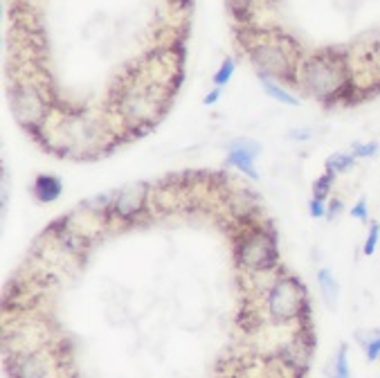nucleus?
Segmentation results:
<instances>
[{
  "mask_svg": "<svg viewBox=\"0 0 380 378\" xmlns=\"http://www.w3.org/2000/svg\"><path fill=\"white\" fill-rule=\"evenodd\" d=\"M248 56L259 75L297 84L302 61H299V47L293 38L284 34H272L263 41H254L248 45Z\"/></svg>",
  "mask_w": 380,
  "mask_h": 378,
  "instance_id": "2",
  "label": "nucleus"
},
{
  "mask_svg": "<svg viewBox=\"0 0 380 378\" xmlns=\"http://www.w3.org/2000/svg\"><path fill=\"white\" fill-rule=\"evenodd\" d=\"M290 138L293 140H309L311 131H306V128H302V131H290Z\"/></svg>",
  "mask_w": 380,
  "mask_h": 378,
  "instance_id": "24",
  "label": "nucleus"
},
{
  "mask_svg": "<svg viewBox=\"0 0 380 378\" xmlns=\"http://www.w3.org/2000/svg\"><path fill=\"white\" fill-rule=\"evenodd\" d=\"M331 378H351L349 347H346V344H340V349L333 358V367H331Z\"/></svg>",
  "mask_w": 380,
  "mask_h": 378,
  "instance_id": "13",
  "label": "nucleus"
},
{
  "mask_svg": "<svg viewBox=\"0 0 380 378\" xmlns=\"http://www.w3.org/2000/svg\"><path fill=\"white\" fill-rule=\"evenodd\" d=\"M342 210H344L342 198H331L329 205H326V219H329V221H335L337 216L342 214Z\"/></svg>",
  "mask_w": 380,
  "mask_h": 378,
  "instance_id": "21",
  "label": "nucleus"
},
{
  "mask_svg": "<svg viewBox=\"0 0 380 378\" xmlns=\"http://www.w3.org/2000/svg\"><path fill=\"white\" fill-rule=\"evenodd\" d=\"M351 216L355 221H362V223H367V219H369V210H367V198L362 196V198H358V203H355L353 207H351Z\"/></svg>",
  "mask_w": 380,
  "mask_h": 378,
  "instance_id": "19",
  "label": "nucleus"
},
{
  "mask_svg": "<svg viewBox=\"0 0 380 378\" xmlns=\"http://www.w3.org/2000/svg\"><path fill=\"white\" fill-rule=\"evenodd\" d=\"M297 84L304 88L306 95H311V97L320 102L342 99L344 93L353 88L344 59L333 50H324L302 61Z\"/></svg>",
  "mask_w": 380,
  "mask_h": 378,
  "instance_id": "1",
  "label": "nucleus"
},
{
  "mask_svg": "<svg viewBox=\"0 0 380 378\" xmlns=\"http://www.w3.org/2000/svg\"><path fill=\"white\" fill-rule=\"evenodd\" d=\"M7 205H10V172L3 167V212L7 210Z\"/></svg>",
  "mask_w": 380,
  "mask_h": 378,
  "instance_id": "22",
  "label": "nucleus"
},
{
  "mask_svg": "<svg viewBox=\"0 0 380 378\" xmlns=\"http://www.w3.org/2000/svg\"><path fill=\"white\" fill-rule=\"evenodd\" d=\"M234 70H237V63H234V59H225L221 63V68L214 72V86L223 88L234 77Z\"/></svg>",
  "mask_w": 380,
  "mask_h": 378,
  "instance_id": "16",
  "label": "nucleus"
},
{
  "mask_svg": "<svg viewBox=\"0 0 380 378\" xmlns=\"http://www.w3.org/2000/svg\"><path fill=\"white\" fill-rule=\"evenodd\" d=\"M265 302H268L270 316L279 322H290V320L302 316L304 311H309L304 284L293 275L274 279L268 288V295H265Z\"/></svg>",
  "mask_w": 380,
  "mask_h": 378,
  "instance_id": "5",
  "label": "nucleus"
},
{
  "mask_svg": "<svg viewBox=\"0 0 380 378\" xmlns=\"http://www.w3.org/2000/svg\"><path fill=\"white\" fill-rule=\"evenodd\" d=\"M237 259L250 272H268L279 266L277 237L270 228H252L237 244Z\"/></svg>",
  "mask_w": 380,
  "mask_h": 378,
  "instance_id": "3",
  "label": "nucleus"
},
{
  "mask_svg": "<svg viewBox=\"0 0 380 378\" xmlns=\"http://www.w3.org/2000/svg\"><path fill=\"white\" fill-rule=\"evenodd\" d=\"M149 187L144 182L140 185H128V187L115 191V200H112V216L119 221H133L137 219L149 203Z\"/></svg>",
  "mask_w": 380,
  "mask_h": 378,
  "instance_id": "6",
  "label": "nucleus"
},
{
  "mask_svg": "<svg viewBox=\"0 0 380 378\" xmlns=\"http://www.w3.org/2000/svg\"><path fill=\"white\" fill-rule=\"evenodd\" d=\"M309 212H311L313 219H326V203L324 200H320V198H311Z\"/></svg>",
  "mask_w": 380,
  "mask_h": 378,
  "instance_id": "20",
  "label": "nucleus"
},
{
  "mask_svg": "<svg viewBox=\"0 0 380 378\" xmlns=\"http://www.w3.org/2000/svg\"><path fill=\"white\" fill-rule=\"evenodd\" d=\"M318 284H320L322 297H324V304L333 311L335 304H337V297H340V286H337L335 275L329 268H320L318 270Z\"/></svg>",
  "mask_w": 380,
  "mask_h": 378,
  "instance_id": "10",
  "label": "nucleus"
},
{
  "mask_svg": "<svg viewBox=\"0 0 380 378\" xmlns=\"http://www.w3.org/2000/svg\"><path fill=\"white\" fill-rule=\"evenodd\" d=\"M261 154V144L252 138H237L228 144V167H237L248 178L259 180L257 158Z\"/></svg>",
  "mask_w": 380,
  "mask_h": 378,
  "instance_id": "7",
  "label": "nucleus"
},
{
  "mask_svg": "<svg viewBox=\"0 0 380 378\" xmlns=\"http://www.w3.org/2000/svg\"><path fill=\"white\" fill-rule=\"evenodd\" d=\"M333 182H335V174H331V172L322 174L320 178L313 182V198L326 200V196L331 194V189H333Z\"/></svg>",
  "mask_w": 380,
  "mask_h": 378,
  "instance_id": "14",
  "label": "nucleus"
},
{
  "mask_svg": "<svg viewBox=\"0 0 380 378\" xmlns=\"http://www.w3.org/2000/svg\"><path fill=\"white\" fill-rule=\"evenodd\" d=\"M360 342H362V347H365V356L369 363H376L380 358V333L378 331L369 333L367 338H360Z\"/></svg>",
  "mask_w": 380,
  "mask_h": 378,
  "instance_id": "15",
  "label": "nucleus"
},
{
  "mask_svg": "<svg viewBox=\"0 0 380 378\" xmlns=\"http://www.w3.org/2000/svg\"><path fill=\"white\" fill-rule=\"evenodd\" d=\"M378 239H380V223L378 221H371L369 232H367V239H365V246H362V252H365L367 257H371V255L376 252Z\"/></svg>",
  "mask_w": 380,
  "mask_h": 378,
  "instance_id": "17",
  "label": "nucleus"
},
{
  "mask_svg": "<svg viewBox=\"0 0 380 378\" xmlns=\"http://www.w3.org/2000/svg\"><path fill=\"white\" fill-rule=\"evenodd\" d=\"M221 93H223V88H214L212 93H207V95H205L203 104H205V106H212V104H216V102H218V97H221Z\"/></svg>",
  "mask_w": 380,
  "mask_h": 378,
  "instance_id": "23",
  "label": "nucleus"
},
{
  "mask_svg": "<svg viewBox=\"0 0 380 378\" xmlns=\"http://www.w3.org/2000/svg\"><path fill=\"white\" fill-rule=\"evenodd\" d=\"M355 158L353 154H344V151H337V154H331L329 158H326V163H324V167H326V172H331V174H346L349 169L355 165Z\"/></svg>",
  "mask_w": 380,
  "mask_h": 378,
  "instance_id": "12",
  "label": "nucleus"
},
{
  "mask_svg": "<svg viewBox=\"0 0 380 378\" xmlns=\"http://www.w3.org/2000/svg\"><path fill=\"white\" fill-rule=\"evenodd\" d=\"M61 191H63V182L59 176L38 174L34 182H32V196H34L36 203H41V205H50L54 200H59Z\"/></svg>",
  "mask_w": 380,
  "mask_h": 378,
  "instance_id": "8",
  "label": "nucleus"
},
{
  "mask_svg": "<svg viewBox=\"0 0 380 378\" xmlns=\"http://www.w3.org/2000/svg\"><path fill=\"white\" fill-rule=\"evenodd\" d=\"M12 372L16 374V378H45L47 365L38 353H23L14 360Z\"/></svg>",
  "mask_w": 380,
  "mask_h": 378,
  "instance_id": "9",
  "label": "nucleus"
},
{
  "mask_svg": "<svg viewBox=\"0 0 380 378\" xmlns=\"http://www.w3.org/2000/svg\"><path fill=\"white\" fill-rule=\"evenodd\" d=\"M380 144L378 142H353L351 154L355 158H374L378 154Z\"/></svg>",
  "mask_w": 380,
  "mask_h": 378,
  "instance_id": "18",
  "label": "nucleus"
},
{
  "mask_svg": "<svg viewBox=\"0 0 380 378\" xmlns=\"http://www.w3.org/2000/svg\"><path fill=\"white\" fill-rule=\"evenodd\" d=\"M259 79H261V86H263V91L270 95L272 99H277L281 104H286V106H299V99L295 97L293 93H288L284 86H279L274 79L270 77H265V75H259Z\"/></svg>",
  "mask_w": 380,
  "mask_h": 378,
  "instance_id": "11",
  "label": "nucleus"
},
{
  "mask_svg": "<svg viewBox=\"0 0 380 378\" xmlns=\"http://www.w3.org/2000/svg\"><path fill=\"white\" fill-rule=\"evenodd\" d=\"M12 113L25 131L38 135L47 122V97L34 82H14L10 88Z\"/></svg>",
  "mask_w": 380,
  "mask_h": 378,
  "instance_id": "4",
  "label": "nucleus"
}]
</instances>
